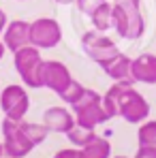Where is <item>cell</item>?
<instances>
[{
    "label": "cell",
    "mask_w": 156,
    "mask_h": 158,
    "mask_svg": "<svg viewBox=\"0 0 156 158\" xmlns=\"http://www.w3.org/2000/svg\"><path fill=\"white\" fill-rule=\"evenodd\" d=\"M107 118H124L129 124H141L150 115V103L141 92L133 88V81H116L103 96Z\"/></svg>",
    "instance_id": "obj_1"
},
{
    "label": "cell",
    "mask_w": 156,
    "mask_h": 158,
    "mask_svg": "<svg viewBox=\"0 0 156 158\" xmlns=\"http://www.w3.org/2000/svg\"><path fill=\"white\" fill-rule=\"evenodd\" d=\"M47 135H49V128L45 124H32L24 120L4 118V122H2L4 154L9 158H24L36 145H41L47 139Z\"/></svg>",
    "instance_id": "obj_2"
},
{
    "label": "cell",
    "mask_w": 156,
    "mask_h": 158,
    "mask_svg": "<svg viewBox=\"0 0 156 158\" xmlns=\"http://www.w3.org/2000/svg\"><path fill=\"white\" fill-rule=\"evenodd\" d=\"M111 4H113V28H116L118 36H122L126 41L141 39L145 32V19L141 13V4L126 2V0H118Z\"/></svg>",
    "instance_id": "obj_3"
},
{
    "label": "cell",
    "mask_w": 156,
    "mask_h": 158,
    "mask_svg": "<svg viewBox=\"0 0 156 158\" xmlns=\"http://www.w3.org/2000/svg\"><path fill=\"white\" fill-rule=\"evenodd\" d=\"M73 111H75L77 126L90 128V131H94L99 124L109 122L107 111H105V107H103V96L99 92H94V90H88V88H86L83 96L73 105Z\"/></svg>",
    "instance_id": "obj_4"
},
{
    "label": "cell",
    "mask_w": 156,
    "mask_h": 158,
    "mask_svg": "<svg viewBox=\"0 0 156 158\" xmlns=\"http://www.w3.org/2000/svg\"><path fill=\"white\" fill-rule=\"evenodd\" d=\"M43 58H41V52L32 45H26L22 47L19 52L13 53V64H15V71L19 73V77L24 81L26 88H43L41 83V73H43Z\"/></svg>",
    "instance_id": "obj_5"
},
{
    "label": "cell",
    "mask_w": 156,
    "mask_h": 158,
    "mask_svg": "<svg viewBox=\"0 0 156 158\" xmlns=\"http://www.w3.org/2000/svg\"><path fill=\"white\" fill-rule=\"evenodd\" d=\"M81 49H83V53L92 62H96L99 66H103L105 62H109L111 58H116L120 53L118 45L107 34L99 32V30H90V32H83L81 34Z\"/></svg>",
    "instance_id": "obj_6"
},
{
    "label": "cell",
    "mask_w": 156,
    "mask_h": 158,
    "mask_svg": "<svg viewBox=\"0 0 156 158\" xmlns=\"http://www.w3.org/2000/svg\"><path fill=\"white\" fill-rule=\"evenodd\" d=\"M0 109L4 111V118L11 120H24V115L30 109V96H28L26 88L11 83L0 92Z\"/></svg>",
    "instance_id": "obj_7"
},
{
    "label": "cell",
    "mask_w": 156,
    "mask_h": 158,
    "mask_svg": "<svg viewBox=\"0 0 156 158\" xmlns=\"http://www.w3.org/2000/svg\"><path fill=\"white\" fill-rule=\"evenodd\" d=\"M62 41L60 24L52 17H39L30 24V45L36 49H52Z\"/></svg>",
    "instance_id": "obj_8"
},
{
    "label": "cell",
    "mask_w": 156,
    "mask_h": 158,
    "mask_svg": "<svg viewBox=\"0 0 156 158\" xmlns=\"http://www.w3.org/2000/svg\"><path fill=\"white\" fill-rule=\"evenodd\" d=\"M71 81H73L71 71L62 62H58V60H45L43 62V73H41L43 88H49L56 94H62Z\"/></svg>",
    "instance_id": "obj_9"
},
{
    "label": "cell",
    "mask_w": 156,
    "mask_h": 158,
    "mask_svg": "<svg viewBox=\"0 0 156 158\" xmlns=\"http://www.w3.org/2000/svg\"><path fill=\"white\" fill-rule=\"evenodd\" d=\"M130 79L137 83L156 85V56L154 53H141L133 58L130 62Z\"/></svg>",
    "instance_id": "obj_10"
},
{
    "label": "cell",
    "mask_w": 156,
    "mask_h": 158,
    "mask_svg": "<svg viewBox=\"0 0 156 158\" xmlns=\"http://www.w3.org/2000/svg\"><path fill=\"white\" fill-rule=\"evenodd\" d=\"M2 41L9 52H19L22 47L30 45V24L24 19H15V22L6 24L4 32H2Z\"/></svg>",
    "instance_id": "obj_11"
},
{
    "label": "cell",
    "mask_w": 156,
    "mask_h": 158,
    "mask_svg": "<svg viewBox=\"0 0 156 158\" xmlns=\"http://www.w3.org/2000/svg\"><path fill=\"white\" fill-rule=\"evenodd\" d=\"M43 124L49 128V132H62V135H66L77 122H75V115L69 109H64V107H52V109H47L43 113Z\"/></svg>",
    "instance_id": "obj_12"
},
{
    "label": "cell",
    "mask_w": 156,
    "mask_h": 158,
    "mask_svg": "<svg viewBox=\"0 0 156 158\" xmlns=\"http://www.w3.org/2000/svg\"><path fill=\"white\" fill-rule=\"evenodd\" d=\"M130 62H133V58L120 52L116 58H111L109 62H105L101 69H103L113 81H133V79H130Z\"/></svg>",
    "instance_id": "obj_13"
},
{
    "label": "cell",
    "mask_w": 156,
    "mask_h": 158,
    "mask_svg": "<svg viewBox=\"0 0 156 158\" xmlns=\"http://www.w3.org/2000/svg\"><path fill=\"white\" fill-rule=\"evenodd\" d=\"M79 158H111V143L96 135L88 145L79 148Z\"/></svg>",
    "instance_id": "obj_14"
},
{
    "label": "cell",
    "mask_w": 156,
    "mask_h": 158,
    "mask_svg": "<svg viewBox=\"0 0 156 158\" xmlns=\"http://www.w3.org/2000/svg\"><path fill=\"white\" fill-rule=\"evenodd\" d=\"M92 24H94V30L99 32H107L109 28H113V4L111 2H103L92 15H90Z\"/></svg>",
    "instance_id": "obj_15"
},
{
    "label": "cell",
    "mask_w": 156,
    "mask_h": 158,
    "mask_svg": "<svg viewBox=\"0 0 156 158\" xmlns=\"http://www.w3.org/2000/svg\"><path fill=\"white\" fill-rule=\"evenodd\" d=\"M66 137H69V141L75 145V148H83V145H88L94 137H96V132L90 131V128H83V126H73L71 131L66 132Z\"/></svg>",
    "instance_id": "obj_16"
},
{
    "label": "cell",
    "mask_w": 156,
    "mask_h": 158,
    "mask_svg": "<svg viewBox=\"0 0 156 158\" xmlns=\"http://www.w3.org/2000/svg\"><path fill=\"white\" fill-rule=\"evenodd\" d=\"M137 141H139V145H156V120L141 122V126L137 131Z\"/></svg>",
    "instance_id": "obj_17"
},
{
    "label": "cell",
    "mask_w": 156,
    "mask_h": 158,
    "mask_svg": "<svg viewBox=\"0 0 156 158\" xmlns=\"http://www.w3.org/2000/svg\"><path fill=\"white\" fill-rule=\"evenodd\" d=\"M83 92H86V88H83V85H81L79 81H75V79H73V81H71V83L66 85V90H64L62 94H58V96H60V98H62V101H64L66 105L73 107V105H75V103L79 101V98L83 96Z\"/></svg>",
    "instance_id": "obj_18"
},
{
    "label": "cell",
    "mask_w": 156,
    "mask_h": 158,
    "mask_svg": "<svg viewBox=\"0 0 156 158\" xmlns=\"http://www.w3.org/2000/svg\"><path fill=\"white\" fill-rule=\"evenodd\" d=\"M75 2H77V9H79V11H81L83 15H88V17H90V15H92V13H94L103 2H107V0H75Z\"/></svg>",
    "instance_id": "obj_19"
},
{
    "label": "cell",
    "mask_w": 156,
    "mask_h": 158,
    "mask_svg": "<svg viewBox=\"0 0 156 158\" xmlns=\"http://www.w3.org/2000/svg\"><path fill=\"white\" fill-rule=\"evenodd\" d=\"M133 158H156V145H139Z\"/></svg>",
    "instance_id": "obj_20"
},
{
    "label": "cell",
    "mask_w": 156,
    "mask_h": 158,
    "mask_svg": "<svg viewBox=\"0 0 156 158\" xmlns=\"http://www.w3.org/2000/svg\"><path fill=\"white\" fill-rule=\"evenodd\" d=\"M53 158H79V148H66V150H60L56 152Z\"/></svg>",
    "instance_id": "obj_21"
},
{
    "label": "cell",
    "mask_w": 156,
    "mask_h": 158,
    "mask_svg": "<svg viewBox=\"0 0 156 158\" xmlns=\"http://www.w3.org/2000/svg\"><path fill=\"white\" fill-rule=\"evenodd\" d=\"M4 28H6V13L0 9V34L4 32Z\"/></svg>",
    "instance_id": "obj_22"
},
{
    "label": "cell",
    "mask_w": 156,
    "mask_h": 158,
    "mask_svg": "<svg viewBox=\"0 0 156 158\" xmlns=\"http://www.w3.org/2000/svg\"><path fill=\"white\" fill-rule=\"evenodd\" d=\"M4 52H6V47H4V41H0V60L4 58Z\"/></svg>",
    "instance_id": "obj_23"
},
{
    "label": "cell",
    "mask_w": 156,
    "mask_h": 158,
    "mask_svg": "<svg viewBox=\"0 0 156 158\" xmlns=\"http://www.w3.org/2000/svg\"><path fill=\"white\" fill-rule=\"evenodd\" d=\"M56 2H60V4H71V2H75V0H56Z\"/></svg>",
    "instance_id": "obj_24"
},
{
    "label": "cell",
    "mask_w": 156,
    "mask_h": 158,
    "mask_svg": "<svg viewBox=\"0 0 156 158\" xmlns=\"http://www.w3.org/2000/svg\"><path fill=\"white\" fill-rule=\"evenodd\" d=\"M113 2H118V0H113ZM126 2H135V4H141V0H126Z\"/></svg>",
    "instance_id": "obj_25"
},
{
    "label": "cell",
    "mask_w": 156,
    "mask_h": 158,
    "mask_svg": "<svg viewBox=\"0 0 156 158\" xmlns=\"http://www.w3.org/2000/svg\"><path fill=\"white\" fill-rule=\"evenodd\" d=\"M2 154H4V145L0 143V158H2Z\"/></svg>",
    "instance_id": "obj_26"
},
{
    "label": "cell",
    "mask_w": 156,
    "mask_h": 158,
    "mask_svg": "<svg viewBox=\"0 0 156 158\" xmlns=\"http://www.w3.org/2000/svg\"><path fill=\"white\" fill-rule=\"evenodd\" d=\"M113 158H126V156H113Z\"/></svg>",
    "instance_id": "obj_27"
},
{
    "label": "cell",
    "mask_w": 156,
    "mask_h": 158,
    "mask_svg": "<svg viewBox=\"0 0 156 158\" xmlns=\"http://www.w3.org/2000/svg\"><path fill=\"white\" fill-rule=\"evenodd\" d=\"M6 158H9V156H6Z\"/></svg>",
    "instance_id": "obj_28"
}]
</instances>
